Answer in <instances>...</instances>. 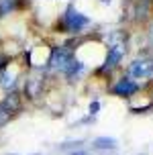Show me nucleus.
<instances>
[{
    "mask_svg": "<svg viewBox=\"0 0 153 155\" xmlns=\"http://www.w3.org/2000/svg\"><path fill=\"white\" fill-rule=\"evenodd\" d=\"M72 59H74V51H72L69 45H63L51 53V63H53L55 68H59V70H65Z\"/></svg>",
    "mask_w": 153,
    "mask_h": 155,
    "instance_id": "f257e3e1",
    "label": "nucleus"
},
{
    "mask_svg": "<svg viewBox=\"0 0 153 155\" xmlns=\"http://www.w3.org/2000/svg\"><path fill=\"white\" fill-rule=\"evenodd\" d=\"M131 76L147 80L153 78V59H137V61L131 63Z\"/></svg>",
    "mask_w": 153,
    "mask_h": 155,
    "instance_id": "f03ea898",
    "label": "nucleus"
},
{
    "mask_svg": "<svg viewBox=\"0 0 153 155\" xmlns=\"http://www.w3.org/2000/svg\"><path fill=\"white\" fill-rule=\"evenodd\" d=\"M86 25H88V18L84 15H80L78 10L69 8L68 15H65V27H68L69 31H82Z\"/></svg>",
    "mask_w": 153,
    "mask_h": 155,
    "instance_id": "7ed1b4c3",
    "label": "nucleus"
},
{
    "mask_svg": "<svg viewBox=\"0 0 153 155\" xmlns=\"http://www.w3.org/2000/svg\"><path fill=\"white\" fill-rule=\"evenodd\" d=\"M122 55H125V45L121 43H116L108 49V57H106V63H104V70H110V68H115L116 63L122 59Z\"/></svg>",
    "mask_w": 153,
    "mask_h": 155,
    "instance_id": "20e7f679",
    "label": "nucleus"
},
{
    "mask_svg": "<svg viewBox=\"0 0 153 155\" xmlns=\"http://www.w3.org/2000/svg\"><path fill=\"white\" fill-rule=\"evenodd\" d=\"M21 108V98H18V94H15V92H10L2 100V104H0V110L4 112V114H12V112H16V110Z\"/></svg>",
    "mask_w": 153,
    "mask_h": 155,
    "instance_id": "39448f33",
    "label": "nucleus"
},
{
    "mask_svg": "<svg viewBox=\"0 0 153 155\" xmlns=\"http://www.w3.org/2000/svg\"><path fill=\"white\" fill-rule=\"evenodd\" d=\"M112 92L118 94V96H131V94L137 92V84H135L133 80H129V78H122L121 82L112 88Z\"/></svg>",
    "mask_w": 153,
    "mask_h": 155,
    "instance_id": "423d86ee",
    "label": "nucleus"
},
{
    "mask_svg": "<svg viewBox=\"0 0 153 155\" xmlns=\"http://www.w3.org/2000/svg\"><path fill=\"white\" fill-rule=\"evenodd\" d=\"M94 147L96 149H116V141L112 137H98L94 141Z\"/></svg>",
    "mask_w": 153,
    "mask_h": 155,
    "instance_id": "0eeeda50",
    "label": "nucleus"
},
{
    "mask_svg": "<svg viewBox=\"0 0 153 155\" xmlns=\"http://www.w3.org/2000/svg\"><path fill=\"white\" fill-rule=\"evenodd\" d=\"M39 86H41V82H39V78H35V80H31V86L27 88V92H29L31 96H33V98L37 96V92H39Z\"/></svg>",
    "mask_w": 153,
    "mask_h": 155,
    "instance_id": "6e6552de",
    "label": "nucleus"
},
{
    "mask_svg": "<svg viewBox=\"0 0 153 155\" xmlns=\"http://www.w3.org/2000/svg\"><path fill=\"white\" fill-rule=\"evenodd\" d=\"M98 110H100V104H98V102H92V104H90V112L94 114V112H98Z\"/></svg>",
    "mask_w": 153,
    "mask_h": 155,
    "instance_id": "1a4fd4ad",
    "label": "nucleus"
},
{
    "mask_svg": "<svg viewBox=\"0 0 153 155\" xmlns=\"http://www.w3.org/2000/svg\"><path fill=\"white\" fill-rule=\"evenodd\" d=\"M4 120H6V114H4V112H2V110H0V124L4 123Z\"/></svg>",
    "mask_w": 153,
    "mask_h": 155,
    "instance_id": "9d476101",
    "label": "nucleus"
},
{
    "mask_svg": "<svg viewBox=\"0 0 153 155\" xmlns=\"http://www.w3.org/2000/svg\"><path fill=\"white\" fill-rule=\"evenodd\" d=\"M72 155H88V153H86V151H74Z\"/></svg>",
    "mask_w": 153,
    "mask_h": 155,
    "instance_id": "9b49d317",
    "label": "nucleus"
},
{
    "mask_svg": "<svg viewBox=\"0 0 153 155\" xmlns=\"http://www.w3.org/2000/svg\"><path fill=\"white\" fill-rule=\"evenodd\" d=\"M2 63H4V57H0V65H2Z\"/></svg>",
    "mask_w": 153,
    "mask_h": 155,
    "instance_id": "f8f14e48",
    "label": "nucleus"
},
{
    "mask_svg": "<svg viewBox=\"0 0 153 155\" xmlns=\"http://www.w3.org/2000/svg\"><path fill=\"white\" fill-rule=\"evenodd\" d=\"M102 2H110V0H102Z\"/></svg>",
    "mask_w": 153,
    "mask_h": 155,
    "instance_id": "ddd939ff",
    "label": "nucleus"
}]
</instances>
